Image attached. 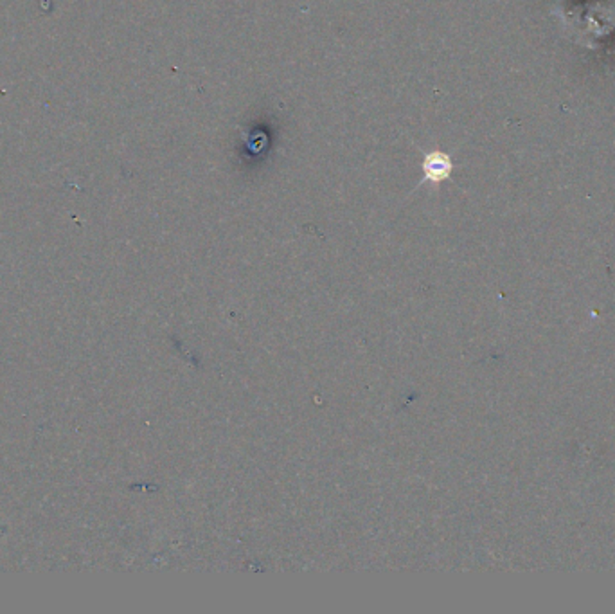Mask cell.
I'll return each mask as SVG.
<instances>
[{
  "label": "cell",
  "instance_id": "obj_1",
  "mask_svg": "<svg viewBox=\"0 0 615 614\" xmlns=\"http://www.w3.org/2000/svg\"><path fill=\"white\" fill-rule=\"evenodd\" d=\"M454 162L448 153L441 152V150H432L423 157L421 170L423 179L421 182H430V184H441L446 179H450L454 172Z\"/></svg>",
  "mask_w": 615,
  "mask_h": 614
}]
</instances>
